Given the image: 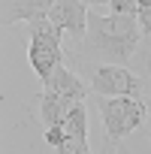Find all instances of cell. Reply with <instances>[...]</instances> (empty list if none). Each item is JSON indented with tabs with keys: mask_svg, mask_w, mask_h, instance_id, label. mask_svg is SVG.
<instances>
[{
	"mask_svg": "<svg viewBox=\"0 0 151 154\" xmlns=\"http://www.w3.org/2000/svg\"><path fill=\"white\" fill-rule=\"evenodd\" d=\"M139 21L133 15H97L88 12V48L106 54L112 60H130L133 48L139 45Z\"/></svg>",
	"mask_w": 151,
	"mask_h": 154,
	"instance_id": "1",
	"label": "cell"
},
{
	"mask_svg": "<svg viewBox=\"0 0 151 154\" xmlns=\"http://www.w3.org/2000/svg\"><path fill=\"white\" fill-rule=\"evenodd\" d=\"M60 54H63V48H60V30L48 21V15L33 18L30 21V51H27V57H30V66L36 69V75L42 79V85L60 66Z\"/></svg>",
	"mask_w": 151,
	"mask_h": 154,
	"instance_id": "2",
	"label": "cell"
},
{
	"mask_svg": "<svg viewBox=\"0 0 151 154\" xmlns=\"http://www.w3.org/2000/svg\"><path fill=\"white\" fill-rule=\"evenodd\" d=\"M100 115H103V124H106V136L124 139L136 127H142L148 109H145V100H136V97H103Z\"/></svg>",
	"mask_w": 151,
	"mask_h": 154,
	"instance_id": "3",
	"label": "cell"
},
{
	"mask_svg": "<svg viewBox=\"0 0 151 154\" xmlns=\"http://www.w3.org/2000/svg\"><path fill=\"white\" fill-rule=\"evenodd\" d=\"M91 88L100 97H136L139 94V79L130 69H124L121 63H103V66L94 69Z\"/></svg>",
	"mask_w": 151,
	"mask_h": 154,
	"instance_id": "4",
	"label": "cell"
},
{
	"mask_svg": "<svg viewBox=\"0 0 151 154\" xmlns=\"http://www.w3.org/2000/svg\"><path fill=\"white\" fill-rule=\"evenodd\" d=\"M48 21L57 30H69V33H85L88 30V9L82 0H54V6L48 12Z\"/></svg>",
	"mask_w": 151,
	"mask_h": 154,
	"instance_id": "5",
	"label": "cell"
},
{
	"mask_svg": "<svg viewBox=\"0 0 151 154\" xmlns=\"http://www.w3.org/2000/svg\"><path fill=\"white\" fill-rule=\"evenodd\" d=\"M36 103H39V118H42L45 127H60V124L66 121L69 109L76 106L72 100H66V97H60V94H54V91H45Z\"/></svg>",
	"mask_w": 151,
	"mask_h": 154,
	"instance_id": "6",
	"label": "cell"
},
{
	"mask_svg": "<svg viewBox=\"0 0 151 154\" xmlns=\"http://www.w3.org/2000/svg\"><path fill=\"white\" fill-rule=\"evenodd\" d=\"M6 24H15V21H33V18H42L51 12L54 0H6Z\"/></svg>",
	"mask_w": 151,
	"mask_h": 154,
	"instance_id": "7",
	"label": "cell"
},
{
	"mask_svg": "<svg viewBox=\"0 0 151 154\" xmlns=\"http://www.w3.org/2000/svg\"><path fill=\"white\" fill-rule=\"evenodd\" d=\"M45 91H54V94H60V97H66L72 103H82L85 100V85L76 79L69 69H63V66H57L51 72V79L45 82Z\"/></svg>",
	"mask_w": 151,
	"mask_h": 154,
	"instance_id": "8",
	"label": "cell"
},
{
	"mask_svg": "<svg viewBox=\"0 0 151 154\" xmlns=\"http://www.w3.org/2000/svg\"><path fill=\"white\" fill-rule=\"evenodd\" d=\"M66 136H88V115H85V103H76L66 115V121L60 124Z\"/></svg>",
	"mask_w": 151,
	"mask_h": 154,
	"instance_id": "9",
	"label": "cell"
},
{
	"mask_svg": "<svg viewBox=\"0 0 151 154\" xmlns=\"http://www.w3.org/2000/svg\"><path fill=\"white\" fill-rule=\"evenodd\" d=\"M57 154H91L88 136H63V142L57 145Z\"/></svg>",
	"mask_w": 151,
	"mask_h": 154,
	"instance_id": "10",
	"label": "cell"
},
{
	"mask_svg": "<svg viewBox=\"0 0 151 154\" xmlns=\"http://www.w3.org/2000/svg\"><path fill=\"white\" fill-rule=\"evenodd\" d=\"M136 21L142 27L145 36H151V0H139V12H136Z\"/></svg>",
	"mask_w": 151,
	"mask_h": 154,
	"instance_id": "11",
	"label": "cell"
},
{
	"mask_svg": "<svg viewBox=\"0 0 151 154\" xmlns=\"http://www.w3.org/2000/svg\"><path fill=\"white\" fill-rule=\"evenodd\" d=\"M109 6H112L115 15H133V18H136V12H139V0H109Z\"/></svg>",
	"mask_w": 151,
	"mask_h": 154,
	"instance_id": "12",
	"label": "cell"
},
{
	"mask_svg": "<svg viewBox=\"0 0 151 154\" xmlns=\"http://www.w3.org/2000/svg\"><path fill=\"white\" fill-rule=\"evenodd\" d=\"M63 136H66V133H63V127H48V130H45V142H48V145H54V148L63 142Z\"/></svg>",
	"mask_w": 151,
	"mask_h": 154,
	"instance_id": "13",
	"label": "cell"
},
{
	"mask_svg": "<svg viewBox=\"0 0 151 154\" xmlns=\"http://www.w3.org/2000/svg\"><path fill=\"white\" fill-rule=\"evenodd\" d=\"M82 3H88V6H100V3H106V0H82Z\"/></svg>",
	"mask_w": 151,
	"mask_h": 154,
	"instance_id": "14",
	"label": "cell"
},
{
	"mask_svg": "<svg viewBox=\"0 0 151 154\" xmlns=\"http://www.w3.org/2000/svg\"><path fill=\"white\" fill-rule=\"evenodd\" d=\"M145 109H148V115H151V91H148V97H145Z\"/></svg>",
	"mask_w": 151,
	"mask_h": 154,
	"instance_id": "15",
	"label": "cell"
}]
</instances>
